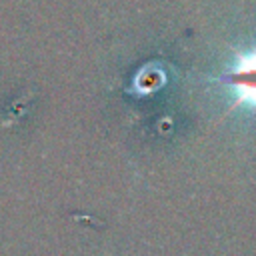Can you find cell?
Returning <instances> with one entry per match:
<instances>
[{
	"label": "cell",
	"instance_id": "obj_1",
	"mask_svg": "<svg viewBox=\"0 0 256 256\" xmlns=\"http://www.w3.org/2000/svg\"><path fill=\"white\" fill-rule=\"evenodd\" d=\"M218 80L234 94V106L242 104L256 110V50L240 54Z\"/></svg>",
	"mask_w": 256,
	"mask_h": 256
}]
</instances>
